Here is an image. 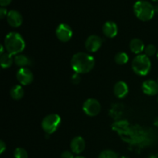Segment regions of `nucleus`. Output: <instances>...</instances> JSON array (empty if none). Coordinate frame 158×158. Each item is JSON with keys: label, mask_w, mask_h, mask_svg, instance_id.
<instances>
[{"label": "nucleus", "mask_w": 158, "mask_h": 158, "mask_svg": "<svg viewBox=\"0 0 158 158\" xmlns=\"http://www.w3.org/2000/svg\"><path fill=\"white\" fill-rule=\"evenodd\" d=\"M154 126L157 127H158V117H157L155 119H154Z\"/></svg>", "instance_id": "c85d7f7f"}, {"label": "nucleus", "mask_w": 158, "mask_h": 158, "mask_svg": "<svg viewBox=\"0 0 158 158\" xmlns=\"http://www.w3.org/2000/svg\"><path fill=\"white\" fill-rule=\"evenodd\" d=\"M120 158H128V157H124V156H123V157H120Z\"/></svg>", "instance_id": "2f4dec72"}, {"label": "nucleus", "mask_w": 158, "mask_h": 158, "mask_svg": "<svg viewBox=\"0 0 158 158\" xmlns=\"http://www.w3.org/2000/svg\"><path fill=\"white\" fill-rule=\"evenodd\" d=\"M5 46L4 45H1V49H0V56L2 55V54H4V50H5Z\"/></svg>", "instance_id": "cd10ccee"}, {"label": "nucleus", "mask_w": 158, "mask_h": 158, "mask_svg": "<svg viewBox=\"0 0 158 158\" xmlns=\"http://www.w3.org/2000/svg\"><path fill=\"white\" fill-rule=\"evenodd\" d=\"M157 60H158V51H157Z\"/></svg>", "instance_id": "473e14b6"}, {"label": "nucleus", "mask_w": 158, "mask_h": 158, "mask_svg": "<svg viewBox=\"0 0 158 158\" xmlns=\"http://www.w3.org/2000/svg\"><path fill=\"white\" fill-rule=\"evenodd\" d=\"M8 23L9 26L14 28L19 27L22 25L23 21V15H21L19 12L16 10H10L6 16Z\"/></svg>", "instance_id": "9d476101"}, {"label": "nucleus", "mask_w": 158, "mask_h": 158, "mask_svg": "<svg viewBox=\"0 0 158 158\" xmlns=\"http://www.w3.org/2000/svg\"><path fill=\"white\" fill-rule=\"evenodd\" d=\"M142 90L148 96H155L158 94V83L153 80H145L142 83Z\"/></svg>", "instance_id": "9b49d317"}, {"label": "nucleus", "mask_w": 158, "mask_h": 158, "mask_svg": "<svg viewBox=\"0 0 158 158\" xmlns=\"http://www.w3.org/2000/svg\"><path fill=\"white\" fill-rule=\"evenodd\" d=\"M56 35L63 43L69 41L73 36V30L70 26L66 23H61L56 29Z\"/></svg>", "instance_id": "0eeeda50"}, {"label": "nucleus", "mask_w": 158, "mask_h": 158, "mask_svg": "<svg viewBox=\"0 0 158 158\" xmlns=\"http://www.w3.org/2000/svg\"><path fill=\"white\" fill-rule=\"evenodd\" d=\"M4 46L6 51L11 55L20 54L26 48V43L23 36L15 32H9L4 40Z\"/></svg>", "instance_id": "f03ea898"}, {"label": "nucleus", "mask_w": 158, "mask_h": 158, "mask_svg": "<svg viewBox=\"0 0 158 158\" xmlns=\"http://www.w3.org/2000/svg\"><path fill=\"white\" fill-rule=\"evenodd\" d=\"M75 158H86V157H83V156H77V157H76Z\"/></svg>", "instance_id": "7c9ffc66"}, {"label": "nucleus", "mask_w": 158, "mask_h": 158, "mask_svg": "<svg viewBox=\"0 0 158 158\" xmlns=\"http://www.w3.org/2000/svg\"><path fill=\"white\" fill-rule=\"evenodd\" d=\"M115 62L119 65H124L129 61V56L127 54L124 52H120L116 54L114 57Z\"/></svg>", "instance_id": "6ab92c4d"}, {"label": "nucleus", "mask_w": 158, "mask_h": 158, "mask_svg": "<svg viewBox=\"0 0 158 158\" xmlns=\"http://www.w3.org/2000/svg\"><path fill=\"white\" fill-rule=\"evenodd\" d=\"M14 157L15 158H28L27 151L23 148H17L14 151Z\"/></svg>", "instance_id": "4be33fe9"}, {"label": "nucleus", "mask_w": 158, "mask_h": 158, "mask_svg": "<svg viewBox=\"0 0 158 158\" xmlns=\"http://www.w3.org/2000/svg\"><path fill=\"white\" fill-rule=\"evenodd\" d=\"M157 83H158V80H157Z\"/></svg>", "instance_id": "c9c22d12"}, {"label": "nucleus", "mask_w": 158, "mask_h": 158, "mask_svg": "<svg viewBox=\"0 0 158 158\" xmlns=\"http://www.w3.org/2000/svg\"><path fill=\"white\" fill-rule=\"evenodd\" d=\"M61 158H75L73 156V153L72 151H65L62 153Z\"/></svg>", "instance_id": "b1692460"}, {"label": "nucleus", "mask_w": 158, "mask_h": 158, "mask_svg": "<svg viewBox=\"0 0 158 158\" xmlns=\"http://www.w3.org/2000/svg\"><path fill=\"white\" fill-rule=\"evenodd\" d=\"M13 63L14 58L12 57V55L8 53L7 52L0 56V63H1L2 68H3V69H7V68L11 67Z\"/></svg>", "instance_id": "a211bd4d"}, {"label": "nucleus", "mask_w": 158, "mask_h": 158, "mask_svg": "<svg viewBox=\"0 0 158 158\" xmlns=\"http://www.w3.org/2000/svg\"><path fill=\"white\" fill-rule=\"evenodd\" d=\"M144 52L145 55L148 56V57L153 56L156 54L157 52V49H156L155 46L153 44H148L145 46L144 48Z\"/></svg>", "instance_id": "412c9836"}, {"label": "nucleus", "mask_w": 158, "mask_h": 158, "mask_svg": "<svg viewBox=\"0 0 158 158\" xmlns=\"http://www.w3.org/2000/svg\"><path fill=\"white\" fill-rule=\"evenodd\" d=\"M8 13H9V12H8L7 9H6V8L1 7V9H0V18H1L2 19H4L6 16H7Z\"/></svg>", "instance_id": "393cba45"}, {"label": "nucleus", "mask_w": 158, "mask_h": 158, "mask_svg": "<svg viewBox=\"0 0 158 158\" xmlns=\"http://www.w3.org/2000/svg\"><path fill=\"white\" fill-rule=\"evenodd\" d=\"M12 0H0V5L2 7H5V6H9L11 3Z\"/></svg>", "instance_id": "bb28decb"}, {"label": "nucleus", "mask_w": 158, "mask_h": 158, "mask_svg": "<svg viewBox=\"0 0 158 158\" xmlns=\"http://www.w3.org/2000/svg\"><path fill=\"white\" fill-rule=\"evenodd\" d=\"M60 122L61 118L58 114H49L42 120L41 126L46 134H52L58 129Z\"/></svg>", "instance_id": "39448f33"}, {"label": "nucleus", "mask_w": 158, "mask_h": 158, "mask_svg": "<svg viewBox=\"0 0 158 158\" xmlns=\"http://www.w3.org/2000/svg\"><path fill=\"white\" fill-rule=\"evenodd\" d=\"M16 78L19 83L23 86L31 84L34 80V76L32 71L27 67L19 68L16 73Z\"/></svg>", "instance_id": "6e6552de"}, {"label": "nucleus", "mask_w": 158, "mask_h": 158, "mask_svg": "<svg viewBox=\"0 0 158 158\" xmlns=\"http://www.w3.org/2000/svg\"><path fill=\"white\" fill-rule=\"evenodd\" d=\"M103 32L108 38H114L118 33V26L114 22L107 21L103 24Z\"/></svg>", "instance_id": "ddd939ff"}, {"label": "nucleus", "mask_w": 158, "mask_h": 158, "mask_svg": "<svg viewBox=\"0 0 158 158\" xmlns=\"http://www.w3.org/2000/svg\"><path fill=\"white\" fill-rule=\"evenodd\" d=\"M9 93H10L11 97L15 100H21L25 94L24 89L20 85H15L14 86H12Z\"/></svg>", "instance_id": "f3484780"}, {"label": "nucleus", "mask_w": 158, "mask_h": 158, "mask_svg": "<svg viewBox=\"0 0 158 158\" xmlns=\"http://www.w3.org/2000/svg\"><path fill=\"white\" fill-rule=\"evenodd\" d=\"M80 81H81L80 74L75 73L72 76V77H71V82H72L73 84H78V83H80Z\"/></svg>", "instance_id": "5701e85b"}, {"label": "nucleus", "mask_w": 158, "mask_h": 158, "mask_svg": "<svg viewBox=\"0 0 158 158\" xmlns=\"http://www.w3.org/2000/svg\"><path fill=\"white\" fill-rule=\"evenodd\" d=\"M131 66L133 71L137 75L141 77L148 75L151 69V62L150 57L145 54L136 56L133 60Z\"/></svg>", "instance_id": "20e7f679"}, {"label": "nucleus", "mask_w": 158, "mask_h": 158, "mask_svg": "<svg viewBox=\"0 0 158 158\" xmlns=\"http://www.w3.org/2000/svg\"><path fill=\"white\" fill-rule=\"evenodd\" d=\"M6 150V144L3 140L0 141V154H2Z\"/></svg>", "instance_id": "a878e982"}, {"label": "nucleus", "mask_w": 158, "mask_h": 158, "mask_svg": "<svg viewBox=\"0 0 158 158\" xmlns=\"http://www.w3.org/2000/svg\"><path fill=\"white\" fill-rule=\"evenodd\" d=\"M98 158H118V155L114 151L105 150L100 153Z\"/></svg>", "instance_id": "aec40b11"}, {"label": "nucleus", "mask_w": 158, "mask_h": 158, "mask_svg": "<svg viewBox=\"0 0 158 158\" xmlns=\"http://www.w3.org/2000/svg\"><path fill=\"white\" fill-rule=\"evenodd\" d=\"M157 102H158V98H157Z\"/></svg>", "instance_id": "f704fd0d"}, {"label": "nucleus", "mask_w": 158, "mask_h": 158, "mask_svg": "<svg viewBox=\"0 0 158 158\" xmlns=\"http://www.w3.org/2000/svg\"><path fill=\"white\" fill-rule=\"evenodd\" d=\"M130 49L131 52H134V54L140 55L143 51H144L145 46L143 44V42L141 40L137 38H134L130 42Z\"/></svg>", "instance_id": "2eb2a0df"}, {"label": "nucleus", "mask_w": 158, "mask_h": 158, "mask_svg": "<svg viewBox=\"0 0 158 158\" xmlns=\"http://www.w3.org/2000/svg\"><path fill=\"white\" fill-rule=\"evenodd\" d=\"M152 1H154V2H158V0H152Z\"/></svg>", "instance_id": "72a5a7b5"}, {"label": "nucleus", "mask_w": 158, "mask_h": 158, "mask_svg": "<svg viewBox=\"0 0 158 158\" xmlns=\"http://www.w3.org/2000/svg\"><path fill=\"white\" fill-rule=\"evenodd\" d=\"M70 64L73 70L77 73H87L94 69L95 59L90 54L80 52L73 56Z\"/></svg>", "instance_id": "f257e3e1"}, {"label": "nucleus", "mask_w": 158, "mask_h": 158, "mask_svg": "<svg viewBox=\"0 0 158 158\" xmlns=\"http://www.w3.org/2000/svg\"><path fill=\"white\" fill-rule=\"evenodd\" d=\"M86 148V142L82 137H76L71 140L70 149L73 154H80L83 152Z\"/></svg>", "instance_id": "f8f14e48"}, {"label": "nucleus", "mask_w": 158, "mask_h": 158, "mask_svg": "<svg viewBox=\"0 0 158 158\" xmlns=\"http://www.w3.org/2000/svg\"><path fill=\"white\" fill-rule=\"evenodd\" d=\"M154 11H155V12L158 13V4L156 5V6H154Z\"/></svg>", "instance_id": "c756f323"}, {"label": "nucleus", "mask_w": 158, "mask_h": 158, "mask_svg": "<svg viewBox=\"0 0 158 158\" xmlns=\"http://www.w3.org/2000/svg\"><path fill=\"white\" fill-rule=\"evenodd\" d=\"M83 110L89 117H95L100 114L101 110V106L100 102L94 98L86 100L83 104Z\"/></svg>", "instance_id": "423d86ee"}, {"label": "nucleus", "mask_w": 158, "mask_h": 158, "mask_svg": "<svg viewBox=\"0 0 158 158\" xmlns=\"http://www.w3.org/2000/svg\"><path fill=\"white\" fill-rule=\"evenodd\" d=\"M128 86L125 82L119 81L114 85V93L117 98L123 99L128 94Z\"/></svg>", "instance_id": "4468645a"}, {"label": "nucleus", "mask_w": 158, "mask_h": 158, "mask_svg": "<svg viewBox=\"0 0 158 158\" xmlns=\"http://www.w3.org/2000/svg\"><path fill=\"white\" fill-rule=\"evenodd\" d=\"M14 63L16 66H19L20 68L26 67L32 65V60L27 56L24 54H18L14 57Z\"/></svg>", "instance_id": "dca6fc26"}, {"label": "nucleus", "mask_w": 158, "mask_h": 158, "mask_svg": "<svg viewBox=\"0 0 158 158\" xmlns=\"http://www.w3.org/2000/svg\"><path fill=\"white\" fill-rule=\"evenodd\" d=\"M103 44L101 37L97 35H89L85 42V48L89 52H95L98 51Z\"/></svg>", "instance_id": "1a4fd4ad"}, {"label": "nucleus", "mask_w": 158, "mask_h": 158, "mask_svg": "<svg viewBox=\"0 0 158 158\" xmlns=\"http://www.w3.org/2000/svg\"><path fill=\"white\" fill-rule=\"evenodd\" d=\"M134 12L137 19L143 22L150 21L154 17L155 11L149 2L145 0H139L134 5Z\"/></svg>", "instance_id": "7ed1b4c3"}]
</instances>
